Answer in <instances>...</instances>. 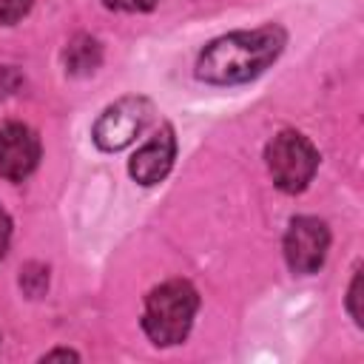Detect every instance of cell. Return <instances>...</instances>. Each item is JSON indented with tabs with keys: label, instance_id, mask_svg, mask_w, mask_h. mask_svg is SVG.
<instances>
[{
	"label": "cell",
	"instance_id": "obj_1",
	"mask_svg": "<svg viewBox=\"0 0 364 364\" xmlns=\"http://www.w3.org/2000/svg\"><path fill=\"white\" fill-rule=\"evenodd\" d=\"M284 48V31L279 26H262L253 31H233L205 46L196 60V77L210 85H239L256 80Z\"/></svg>",
	"mask_w": 364,
	"mask_h": 364
},
{
	"label": "cell",
	"instance_id": "obj_2",
	"mask_svg": "<svg viewBox=\"0 0 364 364\" xmlns=\"http://www.w3.org/2000/svg\"><path fill=\"white\" fill-rule=\"evenodd\" d=\"M196 307H199V296L193 284L182 279H171L148 293L142 310V330L159 347L179 344L193 324Z\"/></svg>",
	"mask_w": 364,
	"mask_h": 364
},
{
	"label": "cell",
	"instance_id": "obj_3",
	"mask_svg": "<svg viewBox=\"0 0 364 364\" xmlns=\"http://www.w3.org/2000/svg\"><path fill=\"white\" fill-rule=\"evenodd\" d=\"M267 168L273 182L287 191V193H299L307 188V182L313 179L316 168H318V154L313 148V142L307 136H301L299 131H282L270 139L267 151Z\"/></svg>",
	"mask_w": 364,
	"mask_h": 364
},
{
	"label": "cell",
	"instance_id": "obj_4",
	"mask_svg": "<svg viewBox=\"0 0 364 364\" xmlns=\"http://www.w3.org/2000/svg\"><path fill=\"white\" fill-rule=\"evenodd\" d=\"M151 114H154V108H151L148 100L125 97V100L108 105L100 114V119L94 122L91 136H94L100 151H108V154L122 151L145 131V125L151 122Z\"/></svg>",
	"mask_w": 364,
	"mask_h": 364
},
{
	"label": "cell",
	"instance_id": "obj_5",
	"mask_svg": "<svg viewBox=\"0 0 364 364\" xmlns=\"http://www.w3.org/2000/svg\"><path fill=\"white\" fill-rule=\"evenodd\" d=\"M330 247V230L321 219L316 216H296L284 233V259L293 273L310 276L316 273Z\"/></svg>",
	"mask_w": 364,
	"mask_h": 364
},
{
	"label": "cell",
	"instance_id": "obj_6",
	"mask_svg": "<svg viewBox=\"0 0 364 364\" xmlns=\"http://www.w3.org/2000/svg\"><path fill=\"white\" fill-rule=\"evenodd\" d=\"M40 162V139L23 122H9L0 128V176L9 182H23Z\"/></svg>",
	"mask_w": 364,
	"mask_h": 364
},
{
	"label": "cell",
	"instance_id": "obj_7",
	"mask_svg": "<svg viewBox=\"0 0 364 364\" xmlns=\"http://www.w3.org/2000/svg\"><path fill=\"white\" fill-rule=\"evenodd\" d=\"M173 156H176V139H173V131L165 125L159 134H154V136L131 156L128 171H131V176H134L139 185H156V182L165 179V173L171 171Z\"/></svg>",
	"mask_w": 364,
	"mask_h": 364
},
{
	"label": "cell",
	"instance_id": "obj_8",
	"mask_svg": "<svg viewBox=\"0 0 364 364\" xmlns=\"http://www.w3.org/2000/svg\"><path fill=\"white\" fill-rule=\"evenodd\" d=\"M102 60V48L94 37L77 34L65 48V68L68 74H91Z\"/></svg>",
	"mask_w": 364,
	"mask_h": 364
},
{
	"label": "cell",
	"instance_id": "obj_9",
	"mask_svg": "<svg viewBox=\"0 0 364 364\" xmlns=\"http://www.w3.org/2000/svg\"><path fill=\"white\" fill-rule=\"evenodd\" d=\"M347 310L353 316V321L361 327L364 324V310H361V267H355V276L350 282V293H347Z\"/></svg>",
	"mask_w": 364,
	"mask_h": 364
},
{
	"label": "cell",
	"instance_id": "obj_10",
	"mask_svg": "<svg viewBox=\"0 0 364 364\" xmlns=\"http://www.w3.org/2000/svg\"><path fill=\"white\" fill-rule=\"evenodd\" d=\"M31 9V0H0V23H17Z\"/></svg>",
	"mask_w": 364,
	"mask_h": 364
},
{
	"label": "cell",
	"instance_id": "obj_11",
	"mask_svg": "<svg viewBox=\"0 0 364 364\" xmlns=\"http://www.w3.org/2000/svg\"><path fill=\"white\" fill-rule=\"evenodd\" d=\"M108 9H119V11H148L156 6V0H102Z\"/></svg>",
	"mask_w": 364,
	"mask_h": 364
},
{
	"label": "cell",
	"instance_id": "obj_12",
	"mask_svg": "<svg viewBox=\"0 0 364 364\" xmlns=\"http://www.w3.org/2000/svg\"><path fill=\"white\" fill-rule=\"evenodd\" d=\"M9 239H11V219H9V213L0 208V259H3L6 250H9Z\"/></svg>",
	"mask_w": 364,
	"mask_h": 364
},
{
	"label": "cell",
	"instance_id": "obj_13",
	"mask_svg": "<svg viewBox=\"0 0 364 364\" xmlns=\"http://www.w3.org/2000/svg\"><path fill=\"white\" fill-rule=\"evenodd\" d=\"M54 358H77V353H71V350H54V353H46L43 355V361H54Z\"/></svg>",
	"mask_w": 364,
	"mask_h": 364
}]
</instances>
